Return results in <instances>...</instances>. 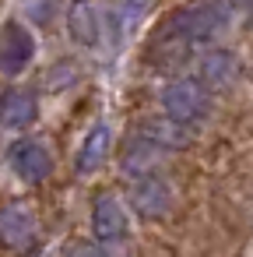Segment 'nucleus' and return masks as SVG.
<instances>
[{
  "label": "nucleus",
  "mask_w": 253,
  "mask_h": 257,
  "mask_svg": "<svg viewBox=\"0 0 253 257\" xmlns=\"http://www.w3.org/2000/svg\"><path fill=\"white\" fill-rule=\"evenodd\" d=\"M67 15H71V36H74L78 43H85V46H95V43H99L95 8H88V4H74Z\"/></svg>",
  "instance_id": "nucleus-12"
},
{
  "label": "nucleus",
  "mask_w": 253,
  "mask_h": 257,
  "mask_svg": "<svg viewBox=\"0 0 253 257\" xmlns=\"http://www.w3.org/2000/svg\"><path fill=\"white\" fill-rule=\"evenodd\" d=\"M235 78H239V60H235L228 50H211V53H204V60H200V85L228 88Z\"/></svg>",
  "instance_id": "nucleus-8"
},
{
  "label": "nucleus",
  "mask_w": 253,
  "mask_h": 257,
  "mask_svg": "<svg viewBox=\"0 0 253 257\" xmlns=\"http://www.w3.org/2000/svg\"><path fill=\"white\" fill-rule=\"evenodd\" d=\"M0 120H4V127L11 131H22L36 120V99L32 92H22V88H11L0 95Z\"/></svg>",
  "instance_id": "nucleus-10"
},
{
  "label": "nucleus",
  "mask_w": 253,
  "mask_h": 257,
  "mask_svg": "<svg viewBox=\"0 0 253 257\" xmlns=\"http://www.w3.org/2000/svg\"><path fill=\"white\" fill-rule=\"evenodd\" d=\"M92 232L99 236V243H116V239L127 236V215H123L116 197H109V194L95 197V204H92Z\"/></svg>",
  "instance_id": "nucleus-5"
},
{
  "label": "nucleus",
  "mask_w": 253,
  "mask_h": 257,
  "mask_svg": "<svg viewBox=\"0 0 253 257\" xmlns=\"http://www.w3.org/2000/svg\"><path fill=\"white\" fill-rule=\"evenodd\" d=\"M144 11H148L144 4H120V8H116V15L123 18V29H130V22H137Z\"/></svg>",
  "instance_id": "nucleus-13"
},
{
  "label": "nucleus",
  "mask_w": 253,
  "mask_h": 257,
  "mask_svg": "<svg viewBox=\"0 0 253 257\" xmlns=\"http://www.w3.org/2000/svg\"><path fill=\"white\" fill-rule=\"evenodd\" d=\"M232 8L228 4H200V8H186L169 22V36L179 39L183 46H197L214 39L225 25H228Z\"/></svg>",
  "instance_id": "nucleus-1"
},
{
  "label": "nucleus",
  "mask_w": 253,
  "mask_h": 257,
  "mask_svg": "<svg viewBox=\"0 0 253 257\" xmlns=\"http://www.w3.org/2000/svg\"><path fill=\"white\" fill-rule=\"evenodd\" d=\"M141 141L151 145V148H186L190 145V127L186 123H176V120H148L141 127Z\"/></svg>",
  "instance_id": "nucleus-9"
},
{
  "label": "nucleus",
  "mask_w": 253,
  "mask_h": 257,
  "mask_svg": "<svg viewBox=\"0 0 253 257\" xmlns=\"http://www.w3.org/2000/svg\"><path fill=\"white\" fill-rule=\"evenodd\" d=\"M32 53H36L32 32L22 22H8L4 32H0V71L4 74H22L29 67Z\"/></svg>",
  "instance_id": "nucleus-3"
},
{
  "label": "nucleus",
  "mask_w": 253,
  "mask_h": 257,
  "mask_svg": "<svg viewBox=\"0 0 253 257\" xmlns=\"http://www.w3.org/2000/svg\"><path fill=\"white\" fill-rule=\"evenodd\" d=\"M162 109H165L169 120L190 127L193 120H204V116H207V109H211V95H207V88H204L200 81L183 78V81L165 85V92H162Z\"/></svg>",
  "instance_id": "nucleus-2"
},
{
  "label": "nucleus",
  "mask_w": 253,
  "mask_h": 257,
  "mask_svg": "<svg viewBox=\"0 0 253 257\" xmlns=\"http://www.w3.org/2000/svg\"><path fill=\"white\" fill-rule=\"evenodd\" d=\"M106 152H109V127H106V123H95V127L88 131L81 152H78V169H81V173L99 169V166L106 162Z\"/></svg>",
  "instance_id": "nucleus-11"
},
{
  "label": "nucleus",
  "mask_w": 253,
  "mask_h": 257,
  "mask_svg": "<svg viewBox=\"0 0 253 257\" xmlns=\"http://www.w3.org/2000/svg\"><path fill=\"white\" fill-rule=\"evenodd\" d=\"M130 201H134V208H137L141 215L158 218V215L169 211V183H165L162 176H141V180L134 183Z\"/></svg>",
  "instance_id": "nucleus-7"
},
{
  "label": "nucleus",
  "mask_w": 253,
  "mask_h": 257,
  "mask_svg": "<svg viewBox=\"0 0 253 257\" xmlns=\"http://www.w3.org/2000/svg\"><path fill=\"white\" fill-rule=\"evenodd\" d=\"M0 243L8 250H18V253L36 243V218L25 204L0 208Z\"/></svg>",
  "instance_id": "nucleus-4"
},
{
  "label": "nucleus",
  "mask_w": 253,
  "mask_h": 257,
  "mask_svg": "<svg viewBox=\"0 0 253 257\" xmlns=\"http://www.w3.org/2000/svg\"><path fill=\"white\" fill-rule=\"evenodd\" d=\"M67 257H106V250H99V246H92V243H74V246L67 250Z\"/></svg>",
  "instance_id": "nucleus-14"
},
{
  "label": "nucleus",
  "mask_w": 253,
  "mask_h": 257,
  "mask_svg": "<svg viewBox=\"0 0 253 257\" xmlns=\"http://www.w3.org/2000/svg\"><path fill=\"white\" fill-rule=\"evenodd\" d=\"M11 169H15L25 183H39V180L50 176L53 159H50V152H46L43 145H36V141H18V145L11 148Z\"/></svg>",
  "instance_id": "nucleus-6"
}]
</instances>
